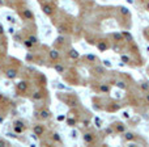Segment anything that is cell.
I'll return each mask as SVG.
<instances>
[{"label": "cell", "instance_id": "obj_1", "mask_svg": "<svg viewBox=\"0 0 149 147\" xmlns=\"http://www.w3.org/2000/svg\"><path fill=\"white\" fill-rule=\"evenodd\" d=\"M111 127H113V130H114L115 134H124L126 133V125L123 122H120V121L114 122L111 125Z\"/></svg>", "mask_w": 149, "mask_h": 147}, {"label": "cell", "instance_id": "obj_2", "mask_svg": "<svg viewBox=\"0 0 149 147\" xmlns=\"http://www.w3.org/2000/svg\"><path fill=\"white\" fill-rule=\"evenodd\" d=\"M95 46H97V49L99 51H107L109 49H110V43H109V41L107 40H99L97 43H95Z\"/></svg>", "mask_w": 149, "mask_h": 147}, {"label": "cell", "instance_id": "obj_3", "mask_svg": "<svg viewBox=\"0 0 149 147\" xmlns=\"http://www.w3.org/2000/svg\"><path fill=\"white\" fill-rule=\"evenodd\" d=\"M111 40H113V42L114 43H126V41H124V38H123V36H122V33H113L111 36Z\"/></svg>", "mask_w": 149, "mask_h": 147}, {"label": "cell", "instance_id": "obj_4", "mask_svg": "<svg viewBox=\"0 0 149 147\" xmlns=\"http://www.w3.org/2000/svg\"><path fill=\"white\" fill-rule=\"evenodd\" d=\"M136 139H139L137 134L131 133V131H126L124 135H123V141L124 142H132V141H136Z\"/></svg>", "mask_w": 149, "mask_h": 147}, {"label": "cell", "instance_id": "obj_5", "mask_svg": "<svg viewBox=\"0 0 149 147\" xmlns=\"http://www.w3.org/2000/svg\"><path fill=\"white\" fill-rule=\"evenodd\" d=\"M82 138H84V142L88 143V145H93L95 142V135L93 133H85Z\"/></svg>", "mask_w": 149, "mask_h": 147}, {"label": "cell", "instance_id": "obj_6", "mask_svg": "<svg viewBox=\"0 0 149 147\" xmlns=\"http://www.w3.org/2000/svg\"><path fill=\"white\" fill-rule=\"evenodd\" d=\"M119 13H120V16L123 17V20L124 18H131V12H129V9L127 8V7H119Z\"/></svg>", "mask_w": 149, "mask_h": 147}, {"label": "cell", "instance_id": "obj_7", "mask_svg": "<svg viewBox=\"0 0 149 147\" xmlns=\"http://www.w3.org/2000/svg\"><path fill=\"white\" fill-rule=\"evenodd\" d=\"M42 11H43L45 14H47V16H51V14L54 13V7L50 5V4H43V5H42Z\"/></svg>", "mask_w": 149, "mask_h": 147}, {"label": "cell", "instance_id": "obj_8", "mask_svg": "<svg viewBox=\"0 0 149 147\" xmlns=\"http://www.w3.org/2000/svg\"><path fill=\"white\" fill-rule=\"evenodd\" d=\"M119 109H120V104L116 103V101H113L111 104H109V107L106 108V110L107 112H116V110H119Z\"/></svg>", "mask_w": 149, "mask_h": 147}, {"label": "cell", "instance_id": "obj_9", "mask_svg": "<svg viewBox=\"0 0 149 147\" xmlns=\"http://www.w3.org/2000/svg\"><path fill=\"white\" fill-rule=\"evenodd\" d=\"M122 33V36H123V38H124V41H126V43H131V42H133V37H132V34L129 32H127V30H123V32H120Z\"/></svg>", "mask_w": 149, "mask_h": 147}, {"label": "cell", "instance_id": "obj_10", "mask_svg": "<svg viewBox=\"0 0 149 147\" xmlns=\"http://www.w3.org/2000/svg\"><path fill=\"white\" fill-rule=\"evenodd\" d=\"M115 85L118 87V88H120V89H127V81L123 80V79H116V83H115Z\"/></svg>", "mask_w": 149, "mask_h": 147}, {"label": "cell", "instance_id": "obj_11", "mask_svg": "<svg viewBox=\"0 0 149 147\" xmlns=\"http://www.w3.org/2000/svg\"><path fill=\"white\" fill-rule=\"evenodd\" d=\"M110 84H106V83H103V84H101L98 87V91L101 92V93H109L110 92Z\"/></svg>", "mask_w": 149, "mask_h": 147}, {"label": "cell", "instance_id": "obj_12", "mask_svg": "<svg viewBox=\"0 0 149 147\" xmlns=\"http://www.w3.org/2000/svg\"><path fill=\"white\" fill-rule=\"evenodd\" d=\"M93 71L95 72V75H98V76H102V75L106 74V70L102 66H95L94 68H93Z\"/></svg>", "mask_w": 149, "mask_h": 147}, {"label": "cell", "instance_id": "obj_13", "mask_svg": "<svg viewBox=\"0 0 149 147\" xmlns=\"http://www.w3.org/2000/svg\"><path fill=\"white\" fill-rule=\"evenodd\" d=\"M50 58H51V61H58V59L60 58V54H59V51L58 50H50Z\"/></svg>", "mask_w": 149, "mask_h": 147}, {"label": "cell", "instance_id": "obj_14", "mask_svg": "<svg viewBox=\"0 0 149 147\" xmlns=\"http://www.w3.org/2000/svg\"><path fill=\"white\" fill-rule=\"evenodd\" d=\"M120 59H122V62H124V63H126V65L133 66V63H132V59H131V56H128L127 54H122V55H120Z\"/></svg>", "mask_w": 149, "mask_h": 147}, {"label": "cell", "instance_id": "obj_15", "mask_svg": "<svg viewBox=\"0 0 149 147\" xmlns=\"http://www.w3.org/2000/svg\"><path fill=\"white\" fill-rule=\"evenodd\" d=\"M5 76L8 78V79H14V78L17 76V71H16V70H13V68L7 70V71H5Z\"/></svg>", "mask_w": 149, "mask_h": 147}, {"label": "cell", "instance_id": "obj_16", "mask_svg": "<svg viewBox=\"0 0 149 147\" xmlns=\"http://www.w3.org/2000/svg\"><path fill=\"white\" fill-rule=\"evenodd\" d=\"M34 133H35V135H43V133H45V127L42 126V125H35L34 126Z\"/></svg>", "mask_w": 149, "mask_h": 147}, {"label": "cell", "instance_id": "obj_17", "mask_svg": "<svg viewBox=\"0 0 149 147\" xmlns=\"http://www.w3.org/2000/svg\"><path fill=\"white\" fill-rule=\"evenodd\" d=\"M140 89H141V92H149V83L147 80H143L140 83Z\"/></svg>", "mask_w": 149, "mask_h": 147}, {"label": "cell", "instance_id": "obj_18", "mask_svg": "<svg viewBox=\"0 0 149 147\" xmlns=\"http://www.w3.org/2000/svg\"><path fill=\"white\" fill-rule=\"evenodd\" d=\"M39 114H41V116H39V118H41V120H47L48 117L51 116V113H50L48 109H43V110H42Z\"/></svg>", "mask_w": 149, "mask_h": 147}, {"label": "cell", "instance_id": "obj_19", "mask_svg": "<svg viewBox=\"0 0 149 147\" xmlns=\"http://www.w3.org/2000/svg\"><path fill=\"white\" fill-rule=\"evenodd\" d=\"M68 55H69V58H72V59H79L80 58V54L75 50V49H71V50L68 51Z\"/></svg>", "mask_w": 149, "mask_h": 147}, {"label": "cell", "instance_id": "obj_20", "mask_svg": "<svg viewBox=\"0 0 149 147\" xmlns=\"http://www.w3.org/2000/svg\"><path fill=\"white\" fill-rule=\"evenodd\" d=\"M54 68H55V71L56 72H59V74H64V66L63 65H60V63H56V65L54 66Z\"/></svg>", "mask_w": 149, "mask_h": 147}, {"label": "cell", "instance_id": "obj_21", "mask_svg": "<svg viewBox=\"0 0 149 147\" xmlns=\"http://www.w3.org/2000/svg\"><path fill=\"white\" fill-rule=\"evenodd\" d=\"M22 14H24V17L26 18V20H33V13L30 12L29 9H24V12H22Z\"/></svg>", "mask_w": 149, "mask_h": 147}, {"label": "cell", "instance_id": "obj_22", "mask_svg": "<svg viewBox=\"0 0 149 147\" xmlns=\"http://www.w3.org/2000/svg\"><path fill=\"white\" fill-rule=\"evenodd\" d=\"M17 88H18V91L24 92V91H26V88H28V84H26L25 81H20L17 84Z\"/></svg>", "mask_w": 149, "mask_h": 147}, {"label": "cell", "instance_id": "obj_23", "mask_svg": "<svg viewBox=\"0 0 149 147\" xmlns=\"http://www.w3.org/2000/svg\"><path fill=\"white\" fill-rule=\"evenodd\" d=\"M85 59H86V61H89V62H95V61H97V56H95V55H92V54H88V55L85 56Z\"/></svg>", "mask_w": 149, "mask_h": 147}, {"label": "cell", "instance_id": "obj_24", "mask_svg": "<svg viewBox=\"0 0 149 147\" xmlns=\"http://www.w3.org/2000/svg\"><path fill=\"white\" fill-rule=\"evenodd\" d=\"M143 99H144V104H147L148 107H149V92H144Z\"/></svg>", "mask_w": 149, "mask_h": 147}, {"label": "cell", "instance_id": "obj_25", "mask_svg": "<svg viewBox=\"0 0 149 147\" xmlns=\"http://www.w3.org/2000/svg\"><path fill=\"white\" fill-rule=\"evenodd\" d=\"M52 139H54V141H56V142H62V138H60V135H59L58 133H54V134H52Z\"/></svg>", "mask_w": 149, "mask_h": 147}, {"label": "cell", "instance_id": "obj_26", "mask_svg": "<svg viewBox=\"0 0 149 147\" xmlns=\"http://www.w3.org/2000/svg\"><path fill=\"white\" fill-rule=\"evenodd\" d=\"M41 97H42L41 92H34V95H33V99H34V100H39Z\"/></svg>", "mask_w": 149, "mask_h": 147}, {"label": "cell", "instance_id": "obj_27", "mask_svg": "<svg viewBox=\"0 0 149 147\" xmlns=\"http://www.w3.org/2000/svg\"><path fill=\"white\" fill-rule=\"evenodd\" d=\"M29 41H30L32 43H37L38 38H37V37H34V36H30V37H29Z\"/></svg>", "mask_w": 149, "mask_h": 147}, {"label": "cell", "instance_id": "obj_28", "mask_svg": "<svg viewBox=\"0 0 149 147\" xmlns=\"http://www.w3.org/2000/svg\"><path fill=\"white\" fill-rule=\"evenodd\" d=\"M67 123H68L69 126H75L76 121H75V120H67Z\"/></svg>", "mask_w": 149, "mask_h": 147}, {"label": "cell", "instance_id": "obj_29", "mask_svg": "<svg viewBox=\"0 0 149 147\" xmlns=\"http://www.w3.org/2000/svg\"><path fill=\"white\" fill-rule=\"evenodd\" d=\"M24 45H25L26 47H32V45H33V43H32V42H30V41L28 40V41H25V42H24Z\"/></svg>", "mask_w": 149, "mask_h": 147}, {"label": "cell", "instance_id": "obj_30", "mask_svg": "<svg viewBox=\"0 0 149 147\" xmlns=\"http://www.w3.org/2000/svg\"><path fill=\"white\" fill-rule=\"evenodd\" d=\"M82 123H84V126H89L90 121H89V120H85V121H82Z\"/></svg>", "mask_w": 149, "mask_h": 147}, {"label": "cell", "instance_id": "obj_31", "mask_svg": "<svg viewBox=\"0 0 149 147\" xmlns=\"http://www.w3.org/2000/svg\"><path fill=\"white\" fill-rule=\"evenodd\" d=\"M95 123H97V126L99 127V126H101V120H99V118H95Z\"/></svg>", "mask_w": 149, "mask_h": 147}, {"label": "cell", "instance_id": "obj_32", "mask_svg": "<svg viewBox=\"0 0 149 147\" xmlns=\"http://www.w3.org/2000/svg\"><path fill=\"white\" fill-rule=\"evenodd\" d=\"M56 41H58V43H63V41H64V38H63V37H59V38L56 40Z\"/></svg>", "mask_w": 149, "mask_h": 147}, {"label": "cell", "instance_id": "obj_33", "mask_svg": "<svg viewBox=\"0 0 149 147\" xmlns=\"http://www.w3.org/2000/svg\"><path fill=\"white\" fill-rule=\"evenodd\" d=\"M145 11H147V12H149V1L145 4Z\"/></svg>", "mask_w": 149, "mask_h": 147}, {"label": "cell", "instance_id": "obj_34", "mask_svg": "<svg viewBox=\"0 0 149 147\" xmlns=\"http://www.w3.org/2000/svg\"><path fill=\"white\" fill-rule=\"evenodd\" d=\"M8 21H9V22H14V18L11 17V16H8Z\"/></svg>", "mask_w": 149, "mask_h": 147}, {"label": "cell", "instance_id": "obj_35", "mask_svg": "<svg viewBox=\"0 0 149 147\" xmlns=\"http://www.w3.org/2000/svg\"><path fill=\"white\" fill-rule=\"evenodd\" d=\"M103 63H105V66H109V67H110V63H109V61H103Z\"/></svg>", "mask_w": 149, "mask_h": 147}, {"label": "cell", "instance_id": "obj_36", "mask_svg": "<svg viewBox=\"0 0 149 147\" xmlns=\"http://www.w3.org/2000/svg\"><path fill=\"white\" fill-rule=\"evenodd\" d=\"M4 33V30H3V28H1V25H0V34H3Z\"/></svg>", "mask_w": 149, "mask_h": 147}, {"label": "cell", "instance_id": "obj_37", "mask_svg": "<svg viewBox=\"0 0 149 147\" xmlns=\"http://www.w3.org/2000/svg\"><path fill=\"white\" fill-rule=\"evenodd\" d=\"M136 1H144V0H136Z\"/></svg>", "mask_w": 149, "mask_h": 147}, {"label": "cell", "instance_id": "obj_38", "mask_svg": "<svg viewBox=\"0 0 149 147\" xmlns=\"http://www.w3.org/2000/svg\"><path fill=\"white\" fill-rule=\"evenodd\" d=\"M148 74H149V68H148Z\"/></svg>", "mask_w": 149, "mask_h": 147}]
</instances>
